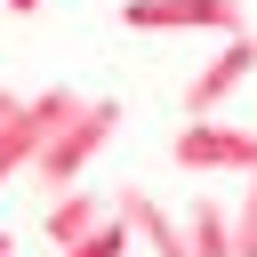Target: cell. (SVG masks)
<instances>
[{
    "mask_svg": "<svg viewBox=\"0 0 257 257\" xmlns=\"http://www.w3.org/2000/svg\"><path fill=\"white\" fill-rule=\"evenodd\" d=\"M112 128H120V104L112 96H72V112L40 137V153H32V185H48V193H64V185H80V169L112 145Z\"/></svg>",
    "mask_w": 257,
    "mask_h": 257,
    "instance_id": "1",
    "label": "cell"
},
{
    "mask_svg": "<svg viewBox=\"0 0 257 257\" xmlns=\"http://www.w3.org/2000/svg\"><path fill=\"white\" fill-rule=\"evenodd\" d=\"M64 112H72V88H40V96H24V104H16L8 120H0V185L32 169L40 137H48V128L64 120Z\"/></svg>",
    "mask_w": 257,
    "mask_h": 257,
    "instance_id": "2",
    "label": "cell"
},
{
    "mask_svg": "<svg viewBox=\"0 0 257 257\" xmlns=\"http://www.w3.org/2000/svg\"><path fill=\"white\" fill-rule=\"evenodd\" d=\"M169 161L177 169H257V137L249 128H225V120H193V128H177L169 137Z\"/></svg>",
    "mask_w": 257,
    "mask_h": 257,
    "instance_id": "3",
    "label": "cell"
},
{
    "mask_svg": "<svg viewBox=\"0 0 257 257\" xmlns=\"http://www.w3.org/2000/svg\"><path fill=\"white\" fill-rule=\"evenodd\" d=\"M120 24L128 32H241V0H120Z\"/></svg>",
    "mask_w": 257,
    "mask_h": 257,
    "instance_id": "4",
    "label": "cell"
},
{
    "mask_svg": "<svg viewBox=\"0 0 257 257\" xmlns=\"http://www.w3.org/2000/svg\"><path fill=\"white\" fill-rule=\"evenodd\" d=\"M249 72H257V40H249V32H233V48H225V56H217V64H209V72H201L193 88H185V120L217 112V104H225V96H233V88H241Z\"/></svg>",
    "mask_w": 257,
    "mask_h": 257,
    "instance_id": "5",
    "label": "cell"
},
{
    "mask_svg": "<svg viewBox=\"0 0 257 257\" xmlns=\"http://www.w3.org/2000/svg\"><path fill=\"white\" fill-rule=\"evenodd\" d=\"M96 225H112V209H104L96 193H80V185H64V193L48 201V217H40V233H48L56 249H72V241H88Z\"/></svg>",
    "mask_w": 257,
    "mask_h": 257,
    "instance_id": "6",
    "label": "cell"
},
{
    "mask_svg": "<svg viewBox=\"0 0 257 257\" xmlns=\"http://www.w3.org/2000/svg\"><path fill=\"white\" fill-rule=\"evenodd\" d=\"M177 233H185V257H241V249H233V217H225L217 201H193Z\"/></svg>",
    "mask_w": 257,
    "mask_h": 257,
    "instance_id": "7",
    "label": "cell"
},
{
    "mask_svg": "<svg viewBox=\"0 0 257 257\" xmlns=\"http://www.w3.org/2000/svg\"><path fill=\"white\" fill-rule=\"evenodd\" d=\"M120 241H128V225H120V217H112V225H96V233H88V241H72V249H64V257H120Z\"/></svg>",
    "mask_w": 257,
    "mask_h": 257,
    "instance_id": "8",
    "label": "cell"
},
{
    "mask_svg": "<svg viewBox=\"0 0 257 257\" xmlns=\"http://www.w3.org/2000/svg\"><path fill=\"white\" fill-rule=\"evenodd\" d=\"M32 8H40V0H8V16H32Z\"/></svg>",
    "mask_w": 257,
    "mask_h": 257,
    "instance_id": "9",
    "label": "cell"
},
{
    "mask_svg": "<svg viewBox=\"0 0 257 257\" xmlns=\"http://www.w3.org/2000/svg\"><path fill=\"white\" fill-rule=\"evenodd\" d=\"M16 104H24V96H8V88H0V120H8V112H16Z\"/></svg>",
    "mask_w": 257,
    "mask_h": 257,
    "instance_id": "10",
    "label": "cell"
},
{
    "mask_svg": "<svg viewBox=\"0 0 257 257\" xmlns=\"http://www.w3.org/2000/svg\"><path fill=\"white\" fill-rule=\"evenodd\" d=\"M0 257H16V233H0Z\"/></svg>",
    "mask_w": 257,
    "mask_h": 257,
    "instance_id": "11",
    "label": "cell"
}]
</instances>
